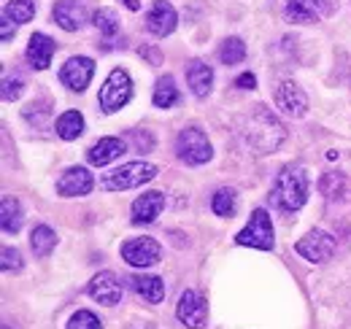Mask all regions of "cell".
Listing matches in <instances>:
<instances>
[{
  "label": "cell",
  "mask_w": 351,
  "mask_h": 329,
  "mask_svg": "<svg viewBox=\"0 0 351 329\" xmlns=\"http://www.w3.org/2000/svg\"><path fill=\"white\" fill-rule=\"evenodd\" d=\"M241 135H243V143L254 151V154H270L281 146L284 141V124L278 122L265 106H254L252 114L243 119L241 124Z\"/></svg>",
  "instance_id": "obj_1"
},
{
  "label": "cell",
  "mask_w": 351,
  "mask_h": 329,
  "mask_svg": "<svg viewBox=\"0 0 351 329\" xmlns=\"http://www.w3.org/2000/svg\"><path fill=\"white\" fill-rule=\"evenodd\" d=\"M308 200V175L300 164H287L281 167V173L273 181L270 189V203L284 210V213H295L306 206Z\"/></svg>",
  "instance_id": "obj_2"
},
{
  "label": "cell",
  "mask_w": 351,
  "mask_h": 329,
  "mask_svg": "<svg viewBox=\"0 0 351 329\" xmlns=\"http://www.w3.org/2000/svg\"><path fill=\"white\" fill-rule=\"evenodd\" d=\"M154 175H157V167L152 162H128L122 167H114L111 173H106L100 178V186L106 192H125V189L149 184Z\"/></svg>",
  "instance_id": "obj_3"
},
{
  "label": "cell",
  "mask_w": 351,
  "mask_h": 329,
  "mask_svg": "<svg viewBox=\"0 0 351 329\" xmlns=\"http://www.w3.org/2000/svg\"><path fill=\"white\" fill-rule=\"evenodd\" d=\"M176 154L178 160L186 164H206L214 151H211V141L200 127H184L176 138Z\"/></svg>",
  "instance_id": "obj_4"
},
{
  "label": "cell",
  "mask_w": 351,
  "mask_h": 329,
  "mask_svg": "<svg viewBox=\"0 0 351 329\" xmlns=\"http://www.w3.org/2000/svg\"><path fill=\"white\" fill-rule=\"evenodd\" d=\"M235 243L238 246H252L260 248V251H270L276 246V235H273V221L267 216L265 208H257L249 219V224L235 235Z\"/></svg>",
  "instance_id": "obj_5"
},
{
  "label": "cell",
  "mask_w": 351,
  "mask_h": 329,
  "mask_svg": "<svg viewBox=\"0 0 351 329\" xmlns=\"http://www.w3.org/2000/svg\"><path fill=\"white\" fill-rule=\"evenodd\" d=\"M132 97V79L128 71H122V68H117V71H111L108 73V79L103 84V89H100V108L106 111V114H114V111H119V108H125L128 103H130Z\"/></svg>",
  "instance_id": "obj_6"
},
{
  "label": "cell",
  "mask_w": 351,
  "mask_h": 329,
  "mask_svg": "<svg viewBox=\"0 0 351 329\" xmlns=\"http://www.w3.org/2000/svg\"><path fill=\"white\" fill-rule=\"evenodd\" d=\"M295 251H298L303 259H308V262L322 265V262L332 259V254L338 251V241H335L330 232H324V230H311L306 238H300V241L295 243Z\"/></svg>",
  "instance_id": "obj_7"
},
{
  "label": "cell",
  "mask_w": 351,
  "mask_h": 329,
  "mask_svg": "<svg viewBox=\"0 0 351 329\" xmlns=\"http://www.w3.org/2000/svg\"><path fill=\"white\" fill-rule=\"evenodd\" d=\"M338 8V0H289L284 14L289 22H298V25H311V22H319V19H327L332 16Z\"/></svg>",
  "instance_id": "obj_8"
},
{
  "label": "cell",
  "mask_w": 351,
  "mask_h": 329,
  "mask_svg": "<svg viewBox=\"0 0 351 329\" xmlns=\"http://www.w3.org/2000/svg\"><path fill=\"white\" fill-rule=\"evenodd\" d=\"M176 316L184 327L189 329H203L208 321V302L203 300V294L186 289L181 297H178V305H176Z\"/></svg>",
  "instance_id": "obj_9"
},
{
  "label": "cell",
  "mask_w": 351,
  "mask_h": 329,
  "mask_svg": "<svg viewBox=\"0 0 351 329\" xmlns=\"http://www.w3.org/2000/svg\"><path fill=\"white\" fill-rule=\"evenodd\" d=\"M162 256V246L154 238H132L122 246V259L132 267H152Z\"/></svg>",
  "instance_id": "obj_10"
},
{
  "label": "cell",
  "mask_w": 351,
  "mask_h": 329,
  "mask_svg": "<svg viewBox=\"0 0 351 329\" xmlns=\"http://www.w3.org/2000/svg\"><path fill=\"white\" fill-rule=\"evenodd\" d=\"M92 76H95V60H89V57H71L60 68V82L73 92H84Z\"/></svg>",
  "instance_id": "obj_11"
},
{
  "label": "cell",
  "mask_w": 351,
  "mask_h": 329,
  "mask_svg": "<svg viewBox=\"0 0 351 329\" xmlns=\"http://www.w3.org/2000/svg\"><path fill=\"white\" fill-rule=\"evenodd\" d=\"M276 106H278L281 114H287V117H292V119L306 117L308 97H306V92H303V86L295 82L278 84V89H276Z\"/></svg>",
  "instance_id": "obj_12"
},
{
  "label": "cell",
  "mask_w": 351,
  "mask_h": 329,
  "mask_svg": "<svg viewBox=\"0 0 351 329\" xmlns=\"http://www.w3.org/2000/svg\"><path fill=\"white\" fill-rule=\"evenodd\" d=\"M87 291H89V297H92L95 302H100V305H117V302H122V294H125L122 281H119L117 273H111V270L97 273V276L89 281Z\"/></svg>",
  "instance_id": "obj_13"
},
{
  "label": "cell",
  "mask_w": 351,
  "mask_h": 329,
  "mask_svg": "<svg viewBox=\"0 0 351 329\" xmlns=\"http://www.w3.org/2000/svg\"><path fill=\"white\" fill-rule=\"evenodd\" d=\"M51 19L62 30L76 33L87 22V5H84V0H57L54 8H51Z\"/></svg>",
  "instance_id": "obj_14"
},
{
  "label": "cell",
  "mask_w": 351,
  "mask_h": 329,
  "mask_svg": "<svg viewBox=\"0 0 351 329\" xmlns=\"http://www.w3.org/2000/svg\"><path fill=\"white\" fill-rule=\"evenodd\" d=\"M176 22H178L176 8L168 0H154V3H152L149 14H146V30H149L152 36H157V38L171 36L176 30Z\"/></svg>",
  "instance_id": "obj_15"
},
{
  "label": "cell",
  "mask_w": 351,
  "mask_h": 329,
  "mask_svg": "<svg viewBox=\"0 0 351 329\" xmlns=\"http://www.w3.org/2000/svg\"><path fill=\"white\" fill-rule=\"evenodd\" d=\"M92 186H95V178L87 167H68L57 181V195L60 197H84L92 192Z\"/></svg>",
  "instance_id": "obj_16"
},
{
  "label": "cell",
  "mask_w": 351,
  "mask_h": 329,
  "mask_svg": "<svg viewBox=\"0 0 351 329\" xmlns=\"http://www.w3.org/2000/svg\"><path fill=\"white\" fill-rule=\"evenodd\" d=\"M165 208V195L162 192H146L132 203V224H152Z\"/></svg>",
  "instance_id": "obj_17"
},
{
  "label": "cell",
  "mask_w": 351,
  "mask_h": 329,
  "mask_svg": "<svg viewBox=\"0 0 351 329\" xmlns=\"http://www.w3.org/2000/svg\"><path fill=\"white\" fill-rule=\"evenodd\" d=\"M186 82L195 97H208L211 95V86H214V71L208 62L203 60H192L186 65Z\"/></svg>",
  "instance_id": "obj_18"
},
{
  "label": "cell",
  "mask_w": 351,
  "mask_h": 329,
  "mask_svg": "<svg viewBox=\"0 0 351 329\" xmlns=\"http://www.w3.org/2000/svg\"><path fill=\"white\" fill-rule=\"evenodd\" d=\"M125 151H128V146H125V141H122V138H100L97 143H92V146H89L87 160L92 164H97V167H103V164L119 160Z\"/></svg>",
  "instance_id": "obj_19"
},
{
  "label": "cell",
  "mask_w": 351,
  "mask_h": 329,
  "mask_svg": "<svg viewBox=\"0 0 351 329\" xmlns=\"http://www.w3.org/2000/svg\"><path fill=\"white\" fill-rule=\"evenodd\" d=\"M57 51V43L51 41L46 33H36L30 36V43H27V60L36 71H46L51 65V57Z\"/></svg>",
  "instance_id": "obj_20"
},
{
  "label": "cell",
  "mask_w": 351,
  "mask_h": 329,
  "mask_svg": "<svg viewBox=\"0 0 351 329\" xmlns=\"http://www.w3.org/2000/svg\"><path fill=\"white\" fill-rule=\"evenodd\" d=\"M130 287L135 289L138 297H143L152 305L162 302V297H165V281L157 278V276H132Z\"/></svg>",
  "instance_id": "obj_21"
},
{
  "label": "cell",
  "mask_w": 351,
  "mask_h": 329,
  "mask_svg": "<svg viewBox=\"0 0 351 329\" xmlns=\"http://www.w3.org/2000/svg\"><path fill=\"white\" fill-rule=\"evenodd\" d=\"M0 221H3V232H5V235H16V232L22 230L25 213H22L19 200H14V197H3V216H0Z\"/></svg>",
  "instance_id": "obj_22"
},
{
  "label": "cell",
  "mask_w": 351,
  "mask_h": 329,
  "mask_svg": "<svg viewBox=\"0 0 351 329\" xmlns=\"http://www.w3.org/2000/svg\"><path fill=\"white\" fill-rule=\"evenodd\" d=\"M57 135L62 141H76L82 132H84V117L79 111H65L60 119H57Z\"/></svg>",
  "instance_id": "obj_23"
},
{
  "label": "cell",
  "mask_w": 351,
  "mask_h": 329,
  "mask_svg": "<svg viewBox=\"0 0 351 329\" xmlns=\"http://www.w3.org/2000/svg\"><path fill=\"white\" fill-rule=\"evenodd\" d=\"M30 246H33V254L36 256H49L54 246H57V235H54V230L51 227H46V224H38L33 232H30Z\"/></svg>",
  "instance_id": "obj_24"
},
{
  "label": "cell",
  "mask_w": 351,
  "mask_h": 329,
  "mask_svg": "<svg viewBox=\"0 0 351 329\" xmlns=\"http://www.w3.org/2000/svg\"><path fill=\"white\" fill-rule=\"evenodd\" d=\"M152 100H154L157 108H173L176 103H178V86H176L173 76H162V79L157 82Z\"/></svg>",
  "instance_id": "obj_25"
},
{
  "label": "cell",
  "mask_w": 351,
  "mask_h": 329,
  "mask_svg": "<svg viewBox=\"0 0 351 329\" xmlns=\"http://www.w3.org/2000/svg\"><path fill=\"white\" fill-rule=\"evenodd\" d=\"M36 8H38L36 0H8L5 8H3V16H8L16 25H25L36 16Z\"/></svg>",
  "instance_id": "obj_26"
},
{
  "label": "cell",
  "mask_w": 351,
  "mask_h": 329,
  "mask_svg": "<svg viewBox=\"0 0 351 329\" xmlns=\"http://www.w3.org/2000/svg\"><path fill=\"white\" fill-rule=\"evenodd\" d=\"M95 27H97L100 36H106V38H114V36H119V30H122L119 16H117L114 8H100V11H95Z\"/></svg>",
  "instance_id": "obj_27"
},
{
  "label": "cell",
  "mask_w": 351,
  "mask_h": 329,
  "mask_svg": "<svg viewBox=\"0 0 351 329\" xmlns=\"http://www.w3.org/2000/svg\"><path fill=\"white\" fill-rule=\"evenodd\" d=\"M219 60L224 65H238L246 60V43L241 38H227L219 49Z\"/></svg>",
  "instance_id": "obj_28"
},
{
  "label": "cell",
  "mask_w": 351,
  "mask_h": 329,
  "mask_svg": "<svg viewBox=\"0 0 351 329\" xmlns=\"http://www.w3.org/2000/svg\"><path fill=\"white\" fill-rule=\"evenodd\" d=\"M211 208H214V213L221 216V219L232 216V213H235V208H238V197H235V192H232V189H227V186H221L219 192L214 195V200H211Z\"/></svg>",
  "instance_id": "obj_29"
},
{
  "label": "cell",
  "mask_w": 351,
  "mask_h": 329,
  "mask_svg": "<svg viewBox=\"0 0 351 329\" xmlns=\"http://www.w3.org/2000/svg\"><path fill=\"white\" fill-rule=\"evenodd\" d=\"M68 329H103V324H100V319L92 310H79V313L71 316Z\"/></svg>",
  "instance_id": "obj_30"
},
{
  "label": "cell",
  "mask_w": 351,
  "mask_h": 329,
  "mask_svg": "<svg viewBox=\"0 0 351 329\" xmlns=\"http://www.w3.org/2000/svg\"><path fill=\"white\" fill-rule=\"evenodd\" d=\"M322 192H324L327 200L341 197V192H343V175H338V173H327V175L322 178Z\"/></svg>",
  "instance_id": "obj_31"
},
{
  "label": "cell",
  "mask_w": 351,
  "mask_h": 329,
  "mask_svg": "<svg viewBox=\"0 0 351 329\" xmlns=\"http://www.w3.org/2000/svg\"><path fill=\"white\" fill-rule=\"evenodd\" d=\"M3 270L11 273V270H22V254L16 248L5 246L3 248Z\"/></svg>",
  "instance_id": "obj_32"
},
{
  "label": "cell",
  "mask_w": 351,
  "mask_h": 329,
  "mask_svg": "<svg viewBox=\"0 0 351 329\" xmlns=\"http://www.w3.org/2000/svg\"><path fill=\"white\" fill-rule=\"evenodd\" d=\"M25 92V82L22 79H5L3 82V97L11 103V100H19Z\"/></svg>",
  "instance_id": "obj_33"
},
{
  "label": "cell",
  "mask_w": 351,
  "mask_h": 329,
  "mask_svg": "<svg viewBox=\"0 0 351 329\" xmlns=\"http://www.w3.org/2000/svg\"><path fill=\"white\" fill-rule=\"evenodd\" d=\"M132 141H135V149H138V151H143V154H146V151L152 149V138H149V135L132 132Z\"/></svg>",
  "instance_id": "obj_34"
},
{
  "label": "cell",
  "mask_w": 351,
  "mask_h": 329,
  "mask_svg": "<svg viewBox=\"0 0 351 329\" xmlns=\"http://www.w3.org/2000/svg\"><path fill=\"white\" fill-rule=\"evenodd\" d=\"M235 86H238V89H254V86H257V79H254V73H243V76L235 79Z\"/></svg>",
  "instance_id": "obj_35"
},
{
  "label": "cell",
  "mask_w": 351,
  "mask_h": 329,
  "mask_svg": "<svg viewBox=\"0 0 351 329\" xmlns=\"http://www.w3.org/2000/svg\"><path fill=\"white\" fill-rule=\"evenodd\" d=\"M0 30H3V41H11V38H14V22H11L8 16H3Z\"/></svg>",
  "instance_id": "obj_36"
},
{
  "label": "cell",
  "mask_w": 351,
  "mask_h": 329,
  "mask_svg": "<svg viewBox=\"0 0 351 329\" xmlns=\"http://www.w3.org/2000/svg\"><path fill=\"white\" fill-rule=\"evenodd\" d=\"M122 3H125L130 11H138V8H141V0H122Z\"/></svg>",
  "instance_id": "obj_37"
}]
</instances>
